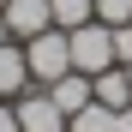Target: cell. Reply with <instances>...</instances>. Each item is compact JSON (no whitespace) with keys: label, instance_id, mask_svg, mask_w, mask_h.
<instances>
[{"label":"cell","instance_id":"cell-1","mask_svg":"<svg viewBox=\"0 0 132 132\" xmlns=\"http://www.w3.org/2000/svg\"><path fill=\"white\" fill-rule=\"evenodd\" d=\"M66 42H72V72H108V66H120L114 60V24H102V18H90V24H78V30H66Z\"/></svg>","mask_w":132,"mask_h":132},{"label":"cell","instance_id":"cell-2","mask_svg":"<svg viewBox=\"0 0 132 132\" xmlns=\"http://www.w3.org/2000/svg\"><path fill=\"white\" fill-rule=\"evenodd\" d=\"M24 60H30V78H36V84L66 78V72H72V42H66V30H60V24L36 30V36L24 42Z\"/></svg>","mask_w":132,"mask_h":132},{"label":"cell","instance_id":"cell-3","mask_svg":"<svg viewBox=\"0 0 132 132\" xmlns=\"http://www.w3.org/2000/svg\"><path fill=\"white\" fill-rule=\"evenodd\" d=\"M12 114H18V132H66V114L54 108L48 90H24L12 102Z\"/></svg>","mask_w":132,"mask_h":132},{"label":"cell","instance_id":"cell-4","mask_svg":"<svg viewBox=\"0 0 132 132\" xmlns=\"http://www.w3.org/2000/svg\"><path fill=\"white\" fill-rule=\"evenodd\" d=\"M0 18H6V36H12V42H30L36 30L54 24L48 0H6V6H0Z\"/></svg>","mask_w":132,"mask_h":132},{"label":"cell","instance_id":"cell-5","mask_svg":"<svg viewBox=\"0 0 132 132\" xmlns=\"http://www.w3.org/2000/svg\"><path fill=\"white\" fill-rule=\"evenodd\" d=\"M30 90V60L18 42H0V102H18Z\"/></svg>","mask_w":132,"mask_h":132},{"label":"cell","instance_id":"cell-6","mask_svg":"<svg viewBox=\"0 0 132 132\" xmlns=\"http://www.w3.org/2000/svg\"><path fill=\"white\" fill-rule=\"evenodd\" d=\"M42 90L54 96V108H60L66 120H72L78 108H90V102H96V90H90V72H66V78H54V84H42Z\"/></svg>","mask_w":132,"mask_h":132},{"label":"cell","instance_id":"cell-7","mask_svg":"<svg viewBox=\"0 0 132 132\" xmlns=\"http://www.w3.org/2000/svg\"><path fill=\"white\" fill-rule=\"evenodd\" d=\"M90 90H96V102H102V108H126V102H132L126 66H108V72H96V78H90Z\"/></svg>","mask_w":132,"mask_h":132},{"label":"cell","instance_id":"cell-8","mask_svg":"<svg viewBox=\"0 0 132 132\" xmlns=\"http://www.w3.org/2000/svg\"><path fill=\"white\" fill-rule=\"evenodd\" d=\"M48 12H54L60 30H78V24H90V18H96V0H48Z\"/></svg>","mask_w":132,"mask_h":132},{"label":"cell","instance_id":"cell-9","mask_svg":"<svg viewBox=\"0 0 132 132\" xmlns=\"http://www.w3.org/2000/svg\"><path fill=\"white\" fill-rule=\"evenodd\" d=\"M66 132H114V108H102V102L78 108V114L66 120Z\"/></svg>","mask_w":132,"mask_h":132},{"label":"cell","instance_id":"cell-10","mask_svg":"<svg viewBox=\"0 0 132 132\" xmlns=\"http://www.w3.org/2000/svg\"><path fill=\"white\" fill-rule=\"evenodd\" d=\"M96 18H102V24H132V0H96Z\"/></svg>","mask_w":132,"mask_h":132},{"label":"cell","instance_id":"cell-11","mask_svg":"<svg viewBox=\"0 0 132 132\" xmlns=\"http://www.w3.org/2000/svg\"><path fill=\"white\" fill-rule=\"evenodd\" d=\"M0 132H18V114H12V102H0Z\"/></svg>","mask_w":132,"mask_h":132},{"label":"cell","instance_id":"cell-12","mask_svg":"<svg viewBox=\"0 0 132 132\" xmlns=\"http://www.w3.org/2000/svg\"><path fill=\"white\" fill-rule=\"evenodd\" d=\"M114 132H132V102H126V108H114Z\"/></svg>","mask_w":132,"mask_h":132},{"label":"cell","instance_id":"cell-13","mask_svg":"<svg viewBox=\"0 0 132 132\" xmlns=\"http://www.w3.org/2000/svg\"><path fill=\"white\" fill-rule=\"evenodd\" d=\"M0 42H12V36H6V18H0Z\"/></svg>","mask_w":132,"mask_h":132},{"label":"cell","instance_id":"cell-14","mask_svg":"<svg viewBox=\"0 0 132 132\" xmlns=\"http://www.w3.org/2000/svg\"><path fill=\"white\" fill-rule=\"evenodd\" d=\"M126 84H132V60H126Z\"/></svg>","mask_w":132,"mask_h":132},{"label":"cell","instance_id":"cell-15","mask_svg":"<svg viewBox=\"0 0 132 132\" xmlns=\"http://www.w3.org/2000/svg\"><path fill=\"white\" fill-rule=\"evenodd\" d=\"M0 6H6V0H0Z\"/></svg>","mask_w":132,"mask_h":132}]
</instances>
